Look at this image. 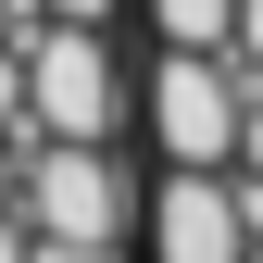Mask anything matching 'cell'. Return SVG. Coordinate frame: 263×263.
Returning a JSON list of instances; mask_svg holds the SVG:
<instances>
[{
    "mask_svg": "<svg viewBox=\"0 0 263 263\" xmlns=\"http://www.w3.org/2000/svg\"><path fill=\"white\" fill-rule=\"evenodd\" d=\"M25 263H125V238H25Z\"/></svg>",
    "mask_w": 263,
    "mask_h": 263,
    "instance_id": "cell-5",
    "label": "cell"
},
{
    "mask_svg": "<svg viewBox=\"0 0 263 263\" xmlns=\"http://www.w3.org/2000/svg\"><path fill=\"white\" fill-rule=\"evenodd\" d=\"M238 263H263V238H251V251H238Z\"/></svg>",
    "mask_w": 263,
    "mask_h": 263,
    "instance_id": "cell-7",
    "label": "cell"
},
{
    "mask_svg": "<svg viewBox=\"0 0 263 263\" xmlns=\"http://www.w3.org/2000/svg\"><path fill=\"white\" fill-rule=\"evenodd\" d=\"M13 213H25V238H125L138 176H125L113 138H25L13 151Z\"/></svg>",
    "mask_w": 263,
    "mask_h": 263,
    "instance_id": "cell-1",
    "label": "cell"
},
{
    "mask_svg": "<svg viewBox=\"0 0 263 263\" xmlns=\"http://www.w3.org/2000/svg\"><path fill=\"white\" fill-rule=\"evenodd\" d=\"M138 125H151L163 163L226 176V138H238V76H226V63H201V50H151V76H138Z\"/></svg>",
    "mask_w": 263,
    "mask_h": 263,
    "instance_id": "cell-3",
    "label": "cell"
},
{
    "mask_svg": "<svg viewBox=\"0 0 263 263\" xmlns=\"http://www.w3.org/2000/svg\"><path fill=\"white\" fill-rule=\"evenodd\" d=\"M138 226H151V263H238V251H251L238 188L201 176V163H163V188L138 201Z\"/></svg>",
    "mask_w": 263,
    "mask_h": 263,
    "instance_id": "cell-4",
    "label": "cell"
},
{
    "mask_svg": "<svg viewBox=\"0 0 263 263\" xmlns=\"http://www.w3.org/2000/svg\"><path fill=\"white\" fill-rule=\"evenodd\" d=\"M125 101H138V76H125L113 25H50V38L25 50V125H38V138H113Z\"/></svg>",
    "mask_w": 263,
    "mask_h": 263,
    "instance_id": "cell-2",
    "label": "cell"
},
{
    "mask_svg": "<svg viewBox=\"0 0 263 263\" xmlns=\"http://www.w3.org/2000/svg\"><path fill=\"white\" fill-rule=\"evenodd\" d=\"M0 263H25V213H0Z\"/></svg>",
    "mask_w": 263,
    "mask_h": 263,
    "instance_id": "cell-6",
    "label": "cell"
}]
</instances>
